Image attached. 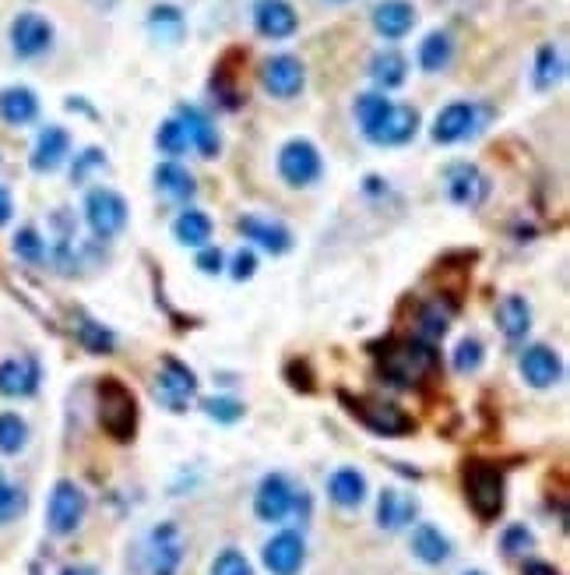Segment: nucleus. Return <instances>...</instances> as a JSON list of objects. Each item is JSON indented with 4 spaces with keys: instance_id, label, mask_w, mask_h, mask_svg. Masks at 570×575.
Returning a JSON list of instances; mask_svg holds the SVG:
<instances>
[{
    "instance_id": "nucleus-1",
    "label": "nucleus",
    "mask_w": 570,
    "mask_h": 575,
    "mask_svg": "<svg viewBox=\"0 0 570 575\" xmlns=\"http://www.w3.org/2000/svg\"><path fill=\"white\" fill-rule=\"evenodd\" d=\"M355 120L366 142L398 149L419 135V110L409 103H394L384 92H363L355 100Z\"/></svg>"
},
{
    "instance_id": "nucleus-2",
    "label": "nucleus",
    "mask_w": 570,
    "mask_h": 575,
    "mask_svg": "<svg viewBox=\"0 0 570 575\" xmlns=\"http://www.w3.org/2000/svg\"><path fill=\"white\" fill-rule=\"evenodd\" d=\"M437 354L423 340H388L377 349V371L398 388H412L437 371Z\"/></svg>"
},
{
    "instance_id": "nucleus-3",
    "label": "nucleus",
    "mask_w": 570,
    "mask_h": 575,
    "mask_svg": "<svg viewBox=\"0 0 570 575\" xmlns=\"http://www.w3.org/2000/svg\"><path fill=\"white\" fill-rule=\"evenodd\" d=\"M99 403V427H103L113 442H131L138 431V399L120 378H103L95 388Z\"/></svg>"
},
{
    "instance_id": "nucleus-4",
    "label": "nucleus",
    "mask_w": 570,
    "mask_h": 575,
    "mask_svg": "<svg viewBox=\"0 0 570 575\" xmlns=\"http://www.w3.org/2000/svg\"><path fill=\"white\" fill-rule=\"evenodd\" d=\"M465 498L482 523H493L504 512V470L487 459H472L465 467Z\"/></svg>"
},
{
    "instance_id": "nucleus-5",
    "label": "nucleus",
    "mask_w": 570,
    "mask_h": 575,
    "mask_svg": "<svg viewBox=\"0 0 570 575\" xmlns=\"http://www.w3.org/2000/svg\"><path fill=\"white\" fill-rule=\"evenodd\" d=\"M341 403L349 406V413L360 424H366L374 434H384V438H402V434L416 431V420L394 403H384L374 396H349V392H341Z\"/></svg>"
},
{
    "instance_id": "nucleus-6",
    "label": "nucleus",
    "mask_w": 570,
    "mask_h": 575,
    "mask_svg": "<svg viewBox=\"0 0 570 575\" xmlns=\"http://www.w3.org/2000/svg\"><path fill=\"white\" fill-rule=\"evenodd\" d=\"M127 216H131V208H127L120 191L92 188L89 194H85V222H89V230L99 237V241H113L117 233H124Z\"/></svg>"
},
{
    "instance_id": "nucleus-7",
    "label": "nucleus",
    "mask_w": 570,
    "mask_h": 575,
    "mask_svg": "<svg viewBox=\"0 0 570 575\" xmlns=\"http://www.w3.org/2000/svg\"><path fill=\"white\" fill-rule=\"evenodd\" d=\"M321 174H324V159H321L318 145L307 142V138H293V142H285L278 149V177L289 188L318 184Z\"/></svg>"
},
{
    "instance_id": "nucleus-8",
    "label": "nucleus",
    "mask_w": 570,
    "mask_h": 575,
    "mask_svg": "<svg viewBox=\"0 0 570 575\" xmlns=\"http://www.w3.org/2000/svg\"><path fill=\"white\" fill-rule=\"evenodd\" d=\"M197 396V374L183 363L180 357H163V371L155 378V399H159L166 410H187L191 399Z\"/></svg>"
},
{
    "instance_id": "nucleus-9",
    "label": "nucleus",
    "mask_w": 570,
    "mask_h": 575,
    "mask_svg": "<svg viewBox=\"0 0 570 575\" xmlns=\"http://www.w3.org/2000/svg\"><path fill=\"white\" fill-rule=\"evenodd\" d=\"M444 188H448V199L454 205H462V208L487 205L490 191H493L490 177L482 174L476 163H468V159H458V163L444 166Z\"/></svg>"
},
{
    "instance_id": "nucleus-10",
    "label": "nucleus",
    "mask_w": 570,
    "mask_h": 575,
    "mask_svg": "<svg viewBox=\"0 0 570 575\" xmlns=\"http://www.w3.org/2000/svg\"><path fill=\"white\" fill-rule=\"evenodd\" d=\"M85 512H89V498H85V490L75 481H56L50 504H47V523H50V529L56 533V537L75 533L81 526Z\"/></svg>"
},
{
    "instance_id": "nucleus-11",
    "label": "nucleus",
    "mask_w": 570,
    "mask_h": 575,
    "mask_svg": "<svg viewBox=\"0 0 570 575\" xmlns=\"http://www.w3.org/2000/svg\"><path fill=\"white\" fill-rule=\"evenodd\" d=\"M307 86V67L293 53H275L261 64V89L275 100H296Z\"/></svg>"
},
{
    "instance_id": "nucleus-12",
    "label": "nucleus",
    "mask_w": 570,
    "mask_h": 575,
    "mask_svg": "<svg viewBox=\"0 0 570 575\" xmlns=\"http://www.w3.org/2000/svg\"><path fill=\"white\" fill-rule=\"evenodd\" d=\"M8 36H11L14 58H22V61H36L53 47V25L50 18L36 15V11H22V15L11 22Z\"/></svg>"
},
{
    "instance_id": "nucleus-13",
    "label": "nucleus",
    "mask_w": 570,
    "mask_h": 575,
    "mask_svg": "<svg viewBox=\"0 0 570 575\" xmlns=\"http://www.w3.org/2000/svg\"><path fill=\"white\" fill-rule=\"evenodd\" d=\"M250 18H254V29L264 39H289L299 29V15L289 0H254L250 8Z\"/></svg>"
},
{
    "instance_id": "nucleus-14",
    "label": "nucleus",
    "mask_w": 570,
    "mask_h": 575,
    "mask_svg": "<svg viewBox=\"0 0 570 575\" xmlns=\"http://www.w3.org/2000/svg\"><path fill=\"white\" fill-rule=\"evenodd\" d=\"M254 512H258V519H264V523H282L285 515L296 512V490L293 484L285 481L282 473H268L258 495H254Z\"/></svg>"
},
{
    "instance_id": "nucleus-15",
    "label": "nucleus",
    "mask_w": 570,
    "mask_h": 575,
    "mask_svg": "<svg viewBox=\"0 0 570 575\" xmlns=\"http://www.w3.org/2000/svg\"><path fill=\"white\" fill-rule=\"evenodd\" d=\"M476 128H479V110L472 103H448L433 117L430 135L437 145H458L465 138H472Z\"/></svg>"
},
{
    "instance_id": "nucleus-16",
    "label": "nucleus",
    "mask_w": 570,
    "mask_h": 575,
    "mask_svg": "<svg viewBox=\"0 0 570 575\" xmlns=\"http://www.w3.org/2000/svg\"><path fill=\"white\" fill-rule=\"evenodd\" d=\"M183 561V537L177 523H159L148 537V572L152 575H177Z\"/></svg>"
},
{
    "instance_id": "nucleus-17",
    "label": "nucleus",
    "mask_w": 570,
    "mask_h": 575,
    "mask_svg": "<svg viewBox=\"0 0 570 575\" xmlns=\"http://www.w3.org/2000/svg\"><path fill=\"white\" fill-rule=\"evenodd\" d=\"M307 561V544L296 529H282L264 544V565L272 575H299Z\"/></svg>"
},
{
    "instance_id": "nucleus-18",
    "label": "nucleus",
    "mask_w": 570,
    "mask_h": 575,
    "mask_svg": "<svg viewBox=\"0 0 570 575\" xmlns=\"http://www.w3.org/2000/svg\"><path fill=\"white\" fill-rule=\"evenodd\" d=\"M42 382V371H39V360L36 357H8L0 360V396H11V399H28L39 392Z\"/></svg>"
},
{
    "instance_id": "nucleus-19",
    "label": "nucleus",
    "mask_w": 570,
    "mask_h": 575,
    "mask_svg": "<svg viewBox=\"0 0 570 575\" xmlns=\"http://www.w3.org/2000/svg\"><path fill=\"white\" fill-rule=\"evenodd\" d=\"M177 120L183 124V131L191 138V149L202 152L205 159H216L222 152V138H219V128L216 120H211L205 110H197L191 103H180L177 106Z\"/></svg>"
},
{
    "instance_id": "nucleus-20",
    "label": "nucleus",
    "mask_w": 570,
    "mask_h": 575,
    "mask_svg": "<svg viewBox=\"0 0 570 575\" xmlns=\"http://www.w3.org/2000/svg\"><path fill=\"white\" fill-rule=\"evenodd\" d=\"M67 156H70V135L61 128V124H50V128H42L36 135V145H33L28 163H33L36 174H53L67 163Z\"/></svg>"
},
{
    "instance_id": "nucleus-21",
    "label": "nucleus",
    "mask_w": 570,
    "mask_h": 575,
    "mask_svg": "<svg viewBox=\"0 0 570 575\" xmlns=\"http://www.w3.org/2000/svg\"><path fill=\"white\" fill-rule=\"evenodd\" d=\"M521 374L532 388H553L563 374V360L553 346L535 343L521 354Z\"/></svg>"
},
{
    "instance_id": "nucleus-22",
    "label": "nucleus",
    "mask_w": 570,
    "mask_h": 575,
    "mask_svg": "<svg viewBox=\"0 0 570 575\" xmlns=\"http://www.w3.org/2000/svg\"><path fill=\"white\" fill-rule=\"evenodd\" d=\"M370 22H374L377 36L394 43V39H405L412 29H416L419 15L409 0H380V4L374 8V15H370Z\"/></svg>"
},
{
    "instance_id": "nucleus-23",
    "label": "nucleus",
    "mask_w": 570,
    "mask_h": 575,
    "mask_svg": "<svg viewBox=\"0 0 570 575\" xmlns=\"http://www.w3.org/2000/svg\"><path fill=\"white\" fill-rule=\"evenodd\" d=\"M236 230L244 233L250 244L272 251V255H285V251L293 247L289 227H282V222H275V219H264V216H239V219H236Z\"/></svg>"
},
{
    "instance_id": "nucleus-24",
    "label": "nucleus",
    "mask_w": 570,
    "mask_h": 575,
    "mask_svg": "<svg viewBox=\"0 0 570 575\" xmlns=\"http://www.w3.org/2000/svg\"><path fill=\"white\" fill-rule=\"evenodd\" d=\"M39 117V95L28 86H8L0 92V120L11 128H25Z\"/></svg>"
},
{
    "instance_id": "nucleus-25",
    "label": "nucleus",
    "mask_w": 570,
    "mask_h": 575,
    "mask_svg": "<svg viewBox=\"0 0 570 575\" xmlns=\"http://www.w3.org/2000/svg\"><path fill=\"white\" fill-rule=\"evenodd\" d=\"M416 512H419V504H416V498H409L405 490H394V487L380 490L377 523H380L384 529H405L412 519H416Z\"/></svg>"
},
{
    "instance_id": "nucleus-26",
    "label": "nucleus",
    "mask_w": 570,
    "mask_h": 575,
    "mask_svg": "<svg viewBox=\"0 0 570 575\" xmlns=\"http://www.w3.org/2000/svg\"><path fill=\"white\" fill-rule=\"evenodd\" d=\"M233 61H236V50L225 53L216 72H211V95H216L225 110H239V106H244V100H247V92H244V86H239V72L233 67Z\"/></svg>"
},
{
    "instance_id": "nucleus-27",
    "label": "nucleus",
    "mask_w": 570,
    "mask_h": 575,
    "mask_svg": "<svg viewBox=\"0 0 570 575\" xmlns=\"http://www.w3.org/2000/svg\"><path fill=\"white\" fill-rule=\"evenodd\" d=\"M370 78H374V86L384 89V92L402 89L405 78H409L405 53H398V50H377L374 58H370Z\"/></svg>"
},
{
    "instance_id": "nucleus-28",
    "label": "nucleus",
    "mask_w": 570,
    "mask_h": 575,
    "mask_svg": "<svg viewBox=\"0 0 570 575\" xmlns=\"http://www.w3.org/2000/svg\"><path fill=\"white\" fill-rule=\"evenodd\" d=\"M496 325H501V332L507 335L510 343L524 340V335L532 332V307H529V301L518 297V293L504 297L501 307H496Z\"/></svg>"
},
{
    "instance_id": "nucleus-29",
    "label": "nucleus",
    "mask_w": 570,
    "mask_h": 575,
    "mask_svg": "<svg viewBox=\"0 0 570 575\" xmlns=\"http://www.w3.org/2000/svg\"><path fill=\"white\" fill-rule=\"evenodd\" d=\"M155 188H159L163 194H169V199L177 202H191L197 194V180L194 174L187 170V166H180L177 159H166L155 166Z\"/></svg>"
},
{
    "instance_id": "nucleus-30",
    "label": "nucleus",
    "mask_w": 570,
    "mask_h": 575,
    "mask_svg": "<svg viewBox=\"0 0 570 575\" xmlns=\"http://www.w3.org/2000/svg\"><path fill=\"white\" fill-rule=\"evenodd\" d=\"M563 75H567V61H563L560 47H553V43L539 47L535 50V67H532V86L539 92H549V89L560 86Z\"/></svg>"
},
{
    "instance_id": "nucleus-31",
    "label": "nucleus",
    "mask_w": 570,
    "mask_h": 575,
    "mask_svg": "<svg viewBox=\"0 0 570 575\" xmlns=\"http://www.w3.org/2000/svg\"><path fill=\"white\" fill-rule=\"evenodd\" d=\"M412 554H416L423 565H444L451 558V540L437 526L423 523L412 529Z\"/></svg>"
},
{
    "instance_id": "nucleus-32",
    "label": "nucleus",
    "mask_w": 570,
    "mask_h": 575,
    "mask_svg": "<svg viewBox=\"0 0 570 575\" xmlns=\"http://www.w3.org/2000/svg\"><path fill=\"white\" fill-rule=\"evenodd\" d=\"M211 216L208 213H202V208H183V213L177 216V222H173V237L183 244V247H208V241H211Z\"/></svg>"
},
{
    "instance_id": "nucleus-33",
    "label": "nucleus",
    "mask_w": 570,
    "mask_h": 575,
    "mask_svg": "<svg viewBox=\"0 0 570 575\" xmlns=\"http://www.w3.org/2000/svg\"><path fill=\"white\" fill-rule=\"evenodd\" d=\"M327 495H332L335 504L341 509H360L366 498V476L360 470H335L332 481H327Z\"/></svg>"
},
{
    "instance_id": "nucleus-34",
    "label": "nucleus",
    "mask_w": 570,
    "mask_h": 575,
    "mask_svg": "<svg viewBox=\"0 0 570 575\" xmlns=\"http://www.w3.org/2000/svg\"><path fill=\"white\" fill-rule=\"evenodd\" d=\"M148 33L166 47H177L183 33H187V22H183V11L173 4H155L148 11Z\"/></svg>"
},
{
    "instance_id": "nucleus-35",
    "label": "nucleus",
    "mask_w": 570,
    "mask_h": 575,
    "mask_svg": "<svg viewBox=\"0 0 570 575\" xmlns=\"http://www.w3.org/2000/svg\"><path fill=\"white\" fill-rule=\"evenodd\" d=\"M419 67L426 75H437V72H444V67L454 61V39L448 33H430L419 43Z\"/></svg>"
},
{
    "instance_id": "nucleus-36",
    "label": "nucleus",
    "mask_w": 570,
    "mask_h": 575,
    "mask_svg": "<svg viewBox=\"0 0 570 575\" xmlns=\"http://www.w3.org/2000/svg\"><path fill=\"white\" fill-rule=\"evenodd\" d=\"M155 145H159V152H166L169 159H180L183 152L191 149V138L187 131H183V124L177 117H169L159 124V131H155Z\"/></svg>"
},
{
    "instance_id": "nucleus-37",
    "label": "nucleus",
    "mask_w": 570,
    "mask_h": 575,
    "mask_svg": "<svg viewBox=\"0 0 570 575\" xmlns=\"http://www.w3.org/2000/svg\"><path fill=\"white\" fill-rule=\"evenodd\" d=\"M28 442V424L18 413H0V452L14 456L22 452Z\"/></svg>"
},
{
    "instance_id": "nucleus-38",
    "label": "nucleus",
    "mask_w": 570,
    "mask_h": 575,
    "mask_svg": "<svg viewBox=\"0 0 570 575\" xmlns=\"http://www.w3.org/2000/svg\"><path fill=\"white\" fill-rule=\"evenodd\" d=\"M14 255H18L22 261L28 265H39L47 261V241H42V233L36 227H22L18 233H14Z\"/></svg>"
},
{
    "instance_id": "nucleus-39",
    "label": "nucleus",
    "mask_w": 570,
    "mask_h": 575,
    "mask_svg": "<svg viewBox=\"0 0 570 575\" xmlns=\"http://www.w3.org/2000/svg\"><path fill=\"white\" fill-rule=\"evenodd\" d=\"M78 343H81L85 349H92V354H109V349L117 346V335H113L106 325H99V321H81Z\"/></svg>"
},
{
    "instance_id": "nucleus-40",
    "label": "nucleus",
    "mask_w": 570,
    "mask_h": 575,
    "mask_svg": "<svg viewBox=\"0 0 570 575\" xmlns=\"http://www.w3.org/2000/svg\"><path fill=\"white\" fill-rule=\"evenodd\" d=\"M448 321H451V315H448V311H440V304H423V311H419V332H423V343L444 340V335H448Z\"/></svg>"
},
{
    "instance_id": "nucleus-41",
    "label": "nucleus",
    "mask_w": 570,
    "mask_h": 575,
    "mask_svg": "<svg viewBox=\"0 0 570 575\" xmlns=\"http://www.w3.org/2000/svg\"><path fill=\"white\" fill-rule=\"evenodd\" d=\"M22 512H25V490L8 484L4 476H0V526L14 523V519H18Z\"/></svg>"
},
{
    "instance_id": "nucleus-42",
    "label": "nucleus",
    "mask_w": 570,
    "mask_h": 575,
    "mask_svg": "<svg viewBox=\"0 0 570 575\" xmlns=\"http://www.w3.org/2000/svg\"><path fill=\"white\" fill-rule=\"evenodd\" d=\"M482 357H487V349H482L476 335H468V340H462L458 349H454V368L462 374H476L482 368Z\"/></svg>"
},
{
    "instance_id": "nucleus-43",
    "label": "nucleus",
    "mask_w": 570,
    "mask_h": 575,
    "mask_svg": "<svg viewBox=\"0 0 570 575\" xmlns=\"http://www.w3.org/2000/svg\"><path fill=\"white\" fill-rule=\"evenodd\" d=\"M205 413L211 420H219V424H236L244 417V403H236L230 396H216V399H205Z\"/></svg>"
},
{
    "instance_id": "nucleus-44",
    "label": "nucleus",
    "mask_w": 570,
    "mask_h": 575,
    "mask_svg": "<svg viewBox=\"0 0 570 575\" xmlns=\"http://www.w3.org/2000/svg\"><path fill=\"white\" fill-rule=\"evenodd\" d=\"M211 575H254L247 554L233 551V547H225V551L211 561Z\"/></svg>"
},
{
    "instance_id": "nucleus-45",
    "label": "nucleus",
    "mask_w": 570,
    "mask_h": 575,
    "mask_svg": "<svg viewBox=\"0 0 570 575\" xmlns=\"http://www.w3.org/2000/svg\"><path fill=\"white\" fill-rule=\"evenodd\" d=\"M103 166H106V152L103 149H85L81 156L75 159V166H70V180L81 184V180L89 177L92 170H103Z\"/></svg>"
},
{
    "instance_id": "nucleus-46",
    "label": "nucleus",
    "mask_w": 570,
    "mask_h": 575,
    "mask_svg": "<svg viewBox=\"0 0 570 575\" xmlns=\"http://www.w3.org/2000/svg\"><path fill=\"white\" fill-rule=\"evenodd\" d=\"M230 272H233L236 283H244V279H250L254 272H258V255H254L250 247H239L233 255V261H230Z\"/></svg>"
},
{
    "instance_id": "nucleus-47",
    "label": "nucleus",
    "mask_w": 570,
    "mask_h": 575,
    "mask_svg": "<svg viewBox=\"0 0 570 575\" xmlns=\"http://www.w3.org/2000/svg\"><path fill=\"white\" fill-rule=\"evenodd\" d=\"M532 547V533L524 526H510L504 533V554H524Z\"/></svg>"
},
{
    "instance_id": "nucleus-48",
    "label": "nucleus",
    "mask_w": 570,
    "mask_h": 575,
    "mask_svg": "<svg viewBox=\"0 0 570 575\" xmlns=\"http://www.w3.org/2000/svg\"><path fill=\"white\" fill-rule=\"evenodd\" d=\"M197 269H202L205 276H219L225 269V255L219 247H202L197 251Z\"/></svg>"
},
{
    "instance_id": "nucleus-49",
    "label": "nucleus",
    "mask_w": 570,
    "mask_h": 575,
    "mask_svg": "<svg viewBox=\"0 0 570 575\" xmlns=\"http://www.w3.org/2000/svg\"><path fill=\"white\" fill-rule=\"evenodd\" d=\"M521 575H560L557 568L549 565V561H539V558H532V561H524V568H521Z\"/></svg>"
},
{
    "instance_id": "nucleus-50",
    "label": "nucleus",
    "mask_w": 570,
    "mask_h": 575,
    "mask_svg": "<svg viewBox=\"0 0 570 575\" xmlns=\"http://www.w3.org/2000/svg\"><path fill=\"white\" fill-rule=\"evenodd\" d=\"M14 216V202H11V191L0 188V227H8Z\"/></svg>"
},
{
    "instance_id": "nucleus-51",
    "label": "nucleus",
    "mask_w": 570,
    "mask_h": 575,
    "mask_svg": "<svg viewBox=\"0 0 570 575\" xmlns=\"http://www.w3.org/2000/svg\"><path fill=\"white\" fill-rule=\"evenodd\" d=\"M61 575H99V572H95L92 565H67Z\"/></svg>"
},
{
    "instance_id": "nucleus-52",
    "label": "nucleus",
    "mask_w": 570,
    "mask_h": 575,
    "mask_svg": "<svg viewBox=\"0 0 570 575\" xmlns=\"http://www.w3.org/2000/svg\"><path fill=\"white\" fill-rule=\"evenodd\" d=\"M327 4H349V0H327Z\"/></svg>"
},
{
    "instance_id": "nucleus-53",
    "label": "nucleus",
    "mask_w": 570,
    "mask_h": 575,
    "mask_svg": "<svg viewBox=\"0 0 570 575\" xmlns=\"http://www.w3.org/2000/svg\"><path fill=\"white\" fill-rule=\"evenodd\" d=\"M465 575H482V572H465Z\"/></svg>"
}]
</instances>
